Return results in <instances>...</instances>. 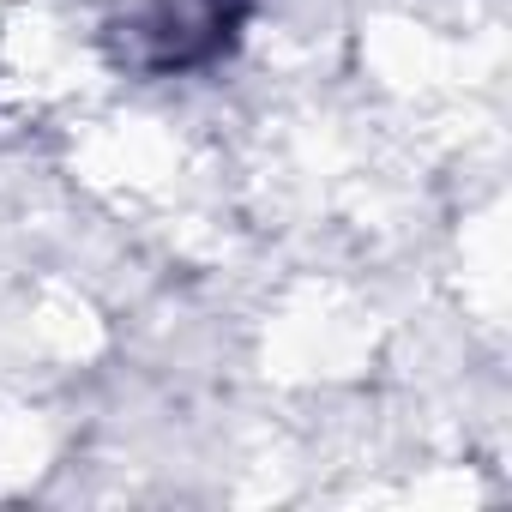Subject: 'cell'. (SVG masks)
I'll list each match as a JSON object with an SVG mask.
<instances>
[{
    "instance_id": "cell-1",
    "label": "cell",
    "mask_w": 512,
    "mask_h": 512,
    "mask_svg": "<svg viewBox=\"0 0 512 512\" xmlns=\"http://www.w3.org/2000/svg\"><path fill=\"white\" fill-rule=\"evenodd\" d=\"M266 0H133L103 25V55L127 79H193L223 67Z\"/></svg>"
}]
</instances>
